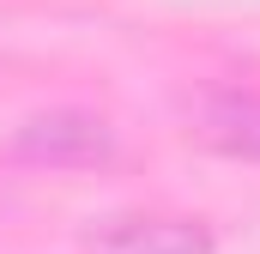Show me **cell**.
<instances>
[{
  "label": "cell",
  "instance_id": "3957f363",
  "mask_svg": "<svg viewBox=\"0 0 260 254\" xmlns=\"http://www.w3.org/2000/svg\"><path fill=\"white\" fill-rule=\"evenodd\" d=\"M188 139H200L206 151L260 164V97H248V91H212V97H200L194 121H188Z\"/></svg>",
  "mask_w": 260,
  "mask_h": 254
},
{
  "label": "cell",
  "instance_id": "6da1fadb",
  "mask_svg": "<svg viewBox=\"0 0 260 254\" xmlns=\"http://www.w3.org/2000/svg\"><path fill=\"white\" fill-rule=\"evenodd\" d=\"M12 157L30 170H97L115 157V127L97 109H73V103L37 109L12 133Z\"/></svg>",
  "mask_w": 260,
  "mask_h": 254
},
{
  "label": "cell",
  "instance_id": "7a4b0ae2",
  "mask_svg": "<svg viewBox=\"0 0 260 254\" xmlns=\"http://www.w3.org/2000/svg\"><path fill=\"white\" fill-rule=\"evenodd\" d=\"M79 254H212V230L176 212H121L91 224Z\"/></svg>",
  "mask_w": 260,
  "mask_h": 254
}]
</instances>
